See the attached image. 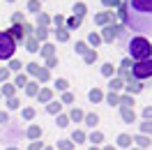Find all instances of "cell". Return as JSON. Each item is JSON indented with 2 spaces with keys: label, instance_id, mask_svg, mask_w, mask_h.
Masks as SVG:
<instances>
[{
  "label": "cell",
  "instance_id": "cell-1",
  "mask_svg": "<svg viewBox=\"0 0 152 150\" xmlns=\"http://www.w3.org/2000/svg\"><path fill=\"white\" fill-rule=\"evenodd\" d=\"M122 19L134 32H152V0H127Z\"/></svg>",
  "mask_w": 152,
  "mask_h": 150
},
{
  "label": "cell",
  "instance_id": "cell-2",
  "mask_svg": "<svg viewBox=\"0 0 152 150\" xmlns=\"http://www.w3.org/2000/svg\"><path fill=\"white\" fill-rule=\"evenodd\" d=\"M129 53H132V58L136 62H141V60H148V58H150L152 46L145 37H134L132 42H129Z\"/></svg>",
  "mask_w": 152,
  "mask_h": 150
},
{
  "label": "cell",
  "instance_id": "cell-3",
  "mask_svg": "<svg viewBox=\"0 0 152 150\" xmlns=\"http://www.w3.org/2000/svg\"><path fill=\"white\" fill-rule=\"evenodd\" d=\"M132 76L134 79H152V58L132 65Z\"/></svg>",
  "mask_w": 152,
  "mask_h": 150
},
{
  "label": "cell",
  "instance_id": "cell-4",
  "mask_svg": "<svg viewBox=\"0 0 152 150\" xmlns=\"http://www.w3.org/2000/svg\"><path fill=\"white\" fill-rule=\"evenodd\" d=\"M14 51H16V44H14L12 35L0 32V58H2V60H7V58L14 56Z\"/></svg>",
  "mask_w": 152,
  "mask_h": 150
},
{
  "label": "cell",
  "instance_id": "cell-5",
  "mask_svg": "<svg viewBox=\"0 0 152 150\" xmlns=\"http://www.w3.org/2000/svg\"><path fill=\"white\" fill-rule=\"evenodd\" d=\"M28 69L32 72V74H37L42 81H46V79H48V72H46V69H39V65H28Z\"/></svg>",
  "mask_w": 152,
  "mask_h": 150
},
{
  "label": "cell",
  "instance_id": "cell-6",
  "mask_svg": "<svg viewBox=\"0 0 152 150\" xmlns=\"http://www.w3.org/2000/svg\"><path fill=\"white\" fill-rule=\"evenodd\" d=\"M118 146H120V148H129V146H132V136H129V134H120V136H118Z\"/></svg>",
  "mask_w": 152,
  "mask_h": 150
},
{
  "label": "cell",
  "instance_id": "cell-7",
  "mask_svg": "<svg viewBox=\"0 0 152 150\" xmlns=\"http://www.w3.org/2000/svg\"><path fill=\"white\" fill-rule=\"evenodd\" d=\"M39 136H42V127H37V125L28 127V139H39Z\"/></svg>",
  "mask_w": 152,
  "mask_h": 150
},
{
  "label": "cell",
  "instance_id": "cell-8",
  "mask_svg": "<svg viewBox=\"0 0 152 150\" xmlns=\"http://www.w3.org/2000/svg\"><path fill=\"white\" fill-rule=\"evenodd\" d=\"M127 90H129V93H141V90H143V85L138 83V81L129 79V85H127Z\"/></svg>",
  "mask_w": 152,
  "mask_h": 150
},
{
  "label": "cell",
  "instance_id": "cell-9",
  "mask_svg": "<svg viewBox=\"0 0 152 150\" xmlns=\"http://www.w3.org/2000/svg\"><path fill=\"white\" fill-rule=\"evenodd\" d=\"M122 118H124L127 122H134V120H136V115H134V109H124V106H122Z\"/></svg>",
  "mask_w": 152,
  "mask_h": 150
},
{
  "label": "cell",
  "instance_id": "cell-10",
  "mask_svg": "<svg viewBox=\"0 0 152 150\" xmlns=\"http://www.w3.org/2000/svg\"><path fill=\"white\" fill-rule=\"evenodd\" d=\"M97 122H99V115H97V113H88V115H86V125L95 127Z\"/></svg>",
  "mask_w": 152,
  "mask_h": 150
},
{
  "label": "cell",
  "instance_id": "cell-11",
  "mask_svg": "<svg viewBox=\"0 0 152 150\" xmlns=\"http://www.w3.org/2000/svg\"><path fill=\"white\" fill-rule=\"evenodd\" d=\"M132 141H136L141 148H148V146H150V139H148L145 134H141V136H136V139H132Z\"/></svg>",
  "mask_w": 152,
  "mask_h": 150
},
{
  "label": "cell",
  "instance_id": "cell-12",
  "mask_svg": "<svg viewBox=\"0 0 152 150\" xmlns=\"http://www.w3.org/2000/svg\"><path fill=\"white\" fill-rule=\"evenodd\" d=\"M104 99V95H102V90H90V102H102Z\"/></svg>",
  "mask_w": 152,
  "mask_h": 150
},
{
  "label": "cell",
  "instance_id": "cell-13",
  "mask_svg": "<svg viewBox=\"0 0 152 150\" xmlns=\"http://www.w3.org/2000/svg\"><path fill=\"white\" fill-rule=\"evenodd\" d=\"M115 35H118V32H115V26H111V28H106L104 39H106V42H113V37H115Z\"/></svg>",
  "mask_w": 152,
  "mask_h": 150
},
{
  "label": "cell",
  "instance_id": "cell-14",
  "mask_svg": "<svg viewBox=\"0 0 152 150\" xmlns=\"http://www.w3.org/2000/svg\"><path fill=\"white\" fill-rule=\"evenodd\" d=\"M69 118H72V120H76V122H81L83 118H86V115H83V111H78V109H74V111L69 113Z\"/></svg>",
  "mask_w": 152,
  "mask_h": 150
},
{
  "label": "cell",
  "instance_id": "cell-15",
  "mask_svg": "<svg viewBox=\"0 0 152 150\" xmlns=\"http://www.w3.org/2000/svg\"><path fill=\"white\" fill-rule=\"evenodd\" d=\"M72 141H76V143H83V141H86V134H83L81 129H76L74 134H72Z\"/></svg>",
  "mask_w": 152,
  "mask_h": 150
},
{
  "label": "cell",
  "instance_id": "cell-16",
  "mask_svg": "<svg viewBox=\"0 0 152 150\" xmlns=\"http://www.w3.org/2000/svg\"><path fill=\"white\" fill-rule=\"evenodd\" d=\"M108 85H111V93H115V90H120V88H122V81H120V79H113V81H111V83H108Z\"/></svg>",
  "mask_w": 152,
  "mask_h": 150
},
{
  "label": "cell",
  "instance_id": "cell-17",
  "mask_svg": "<svg viewBox=\"0 0 152 150\" xmlns=\"http://www.w3.org/2000/svg\"><path fill=\"white\" fill-rule=\"evenodd\" d=\"M58 148H60V150H72V148H74V143H72V141H58Z\"/></svg>",
  "mask_w": 152,
  "mask_h": 150
},
{
  "label": "cell",
  "instance_id": "cell-18",
  "mask_svg": "<svg viewBox=\"0 0 152 150\" xmlns=\"http://www.w3.org/2000/svg\"><path fill=\"white\" fill-rule=\"evenodd\" d=\"M106 102L111 104V106H115V104H120V97H118V95H115V93H111V95H108V97H106Z\"/></svg>",
  "mask_w": 152,
  "mask_h": 150
},
{
  "label": "cell",
  "instance_id": "cell-19",
  "mask_svg": "<svg viewBox=\"0 0 152 150\" xmlns=\"http://www.w3.org/2000/svg\"><path fill=\"white\" fill-rule=\"evenodd\" d=\"M46 111H48V113H60V104H58V102H51V104L46 106Z\"/></svg>",
  "mask_w": 152,
  "mask_h": 150
},
{
  "label": "cell",
  "instance_id": "cell-20",
  "mask_svg": "<svg viewBox=\"0 0 152 150\" xmlns=\"http://www.w3.org/2000/svg\"><path fill=\"white\" fill-rule=\"evenodd\" d=\"M26 93L28 95H37V83H26Z\"/></svg>",
  "mask_w": 152,
  "mask_h": 150
},
{
  "label": "cell",
  "instance_id": "cell-21",
  "mask_svg": "<svg viewBox=\"0 0 152 150\" xmlns=\"http://www.w3.org/2000/svg\"><path fill=\"white\" fill-rule=\"evenodd\" d=\"M141 129H143V134H152V120L143 122V125H141Z\"/></svg>",
  "mask_w": 152,
  "mask_h": 150
},
{
  "label": "cell",
  "instance_id": "cell-22",
  "mask_svg": "<svg viewBox=\"0 0 152 150\" xmlns=\"http://www.w3.org/2000/svg\"><path fill=\"white\" fill-rule=\"evenodd\" d=\"M90 141H92V143H99V141H104L102 132H95V134H90Z\"/></svg>",
  "mask_w": 152,
  "mask_h": 150
},
{
  "label": "cell",
  "instance_id": "cell-23",
  "mask_svg": "<svg viewBox=\"0 0 152 150\" xmlns=\"http://www.w3.org/2000/svg\"><path fill=\"white\" fill-rule=\"evenodd\" d=\"M39 99H42V102H48V99H51V90H42V93H39Z\"/></svg>",
  "mask_w": 152,
  "mask_h": 150
},
{
  "label": "cell",
  "instance_id": "cell-24",
  "mask_svg": "<svg viewBox=\"0 0 152 150\" xmlns=\"http://www.w3.org/2000/svg\"><path fill=\"white\" fill-rule=\"evenodd\" d=\"M58 125H60V127H67V125H69V118H67V115H58Z\"/></svg>",
  "mask_w": 152,
  "mask_h": 150
},
{
  "label": "cell",
  "instance_id": "cell-25",
  "mask_svg": "<svg viewBox=\"0 0 152 150\" xmlns=\"http://www.w3.org/2000/svg\"><path fill=\"white\" fill-rule=\"evenodd\" d=\"M12 35H14V37H23V30H21V26H14V28H12Z\"/></svg>",
  "mask_w": 152,
  "mask_h": 150
},
{
  "label": "cell",
  "instance_id": "cell-26",
  "mask_svg": "<svg viewBox=\"0 0 152 150\" xmlns=\"http://www.w3.org/2000/svg\"><path fill=\"white\" fill-rule=\"evenodd\" d=\"M2 95L12 97V95H14V85H5V88H2Z\"/></svg>",
  "mask_w": 152,
  "mask_h": 150
},
{
  "label": "cell",
  "instance_id": "cell-27",
  "mask_svg": "<svg viewBox=\"0 0 152 150\" xmlns=\"http://www.w3.org/2000/svg\"><path fill=\"white\" fill-rule=\"evenodd\" d=\"M23 118H26V120H32V118H35V111H32V109H26V111H23Z\"/></svg>",
  "mask_w": 152,
  "mask_h": 150
},
{
  "label": "cell",
  "instance_id": "cell-28",
  "mask_svg": "<svg viewBox=\"0 0 152 150\" xmlns=\"http://www.w3.org/2000/svg\"><path fill=\"white\" fill-rule=\"evenodd\" d=\"M28 150H42V141H32L28 146Z\"/></svg>",
  "mask_w": 152,
  "mask_h": 150
},
{
  "label": "cell",
  "instance_id": "cell-29",
  "mask_svg": "<svg viewBox=\"0 0 152 150\" xmlns=\"http://www.w3.org/2000/svg\"><path fill=\"white\" fill-rule=\"evenodd\" d=\"M28 10H30V12H37V10H39V2H37V0H30Z\"/></svg>",
  "mask_w": 152,
  "mask_h": 150
},
{
  "label": "cell",
  "instance_id": "cell-30",
  "mask_svg": "<svg viewBox=\"0 0 152 150\" xmlns=\"http://www.w3.org/2000/svg\"><path fill=\"white\" fill-rule=\"evenodd\" d=\"M10 109H19V99L16 97H10V104H7Z\"/></svg>",
  "mask_w": 152,
  "mask_h": 150
},
{
  "label": "cell",
  "instance_id": "cell-31",
  "mask_svg": "<svg viewBox=\"0 0 152 150\" xmlns=\"http://www.w3.org/2000/svg\"><path fill=\"white\" fill-rule=\"evenodd\" d=\"M58 90H67V81H65V79H58Z\"/></svg>",
  "mask_w": 152,
  "mask_h": 150
},
{
  "label": "cell",
  "instance_id": "cell-32",
  "mask_svg": "<svg viewBox=\"0 0 152 150\" xmlns=\"http://www.w3.org/2000/svg\"><path fill=\"white\" fill-rule=\"evenodd\" d=\"M81 23V16H74V19H69V28H76Z\"/></svg>",
  "mask_w": 152,
  "mask_h": 150
},
{
  "label": "cell",
  "instance_id": "cell-33",
  "mask_svg": "<svg viewBox=\"0 0 152 150\" xmlns=\"http://www.w3.org/2000/svg\"><path fill=\"white\" fill-rule=\"evenodd\" d=\"M102 72H104L106 76H111V74H113V65H104V67H102Z\"/></svg>",
  "mask_w": 152,
  "mask_h": 150
},
{
  "label": "cell",
  "instance_id": "cell-34",
  "mask_svg": "<svg viewBox=\"0 0 152 150\" xmlns=\"http://www.w3.org/2000/svg\"><path fill=\"white\" fill-rule=\"evenodd\" d=\"M97 60V53H86V62H95Z\"/></svg>",
  "mask_w": 152,
  "mask_h": 150
},
{
  "label": "cell",
  "instance_id": "cell-35",
  "mask_svg": "<svg viewBox=\"0 0 152 150\" xmlns=\"http://www.w3.org/2000/svg\"><path fill=\"white\" fill-rule=\"evenodd\" d=\"M76 53H86V44H83V42L76 44Z\"/></svg>",
  "mask_w": 152,
  "mask_h": 150
},
{
  "label": "cell",
  "instance_id": "cell-36",
  "mask_svg": "<svg viewBox=\"0 0 152 150\" xmlns=\"http://www.w3.org/2000/svg\"><path fill=\"white\" fill-rule=\"evenodd\" d=\"M26 83H28L26 76H16V85H19V88H21V85H26Z\"/></svg>",
  "mask_w": 152,
  "mask_h": 150
},
{
  "label": "cell",
  "instance_id": "cell-37",
  "mask_svg": "<svg viewBox=\"0 0 152 150\" xmlns=\"http://www.w3.org/2000/svg\"><path fill=\"white\" fill-rule=\"evenodd\" d=\"M143 115H145V118H148V120H152V106H148V109H145V111H143Z\"/></svg>",
  "mask_w": 152,
  "mask_h": 150
},
{
  "label": "cell",
  "instance_id": "cell-38",
  "mask_svg": "<svg viewBox=\"0 0 152 150\" xmlns=\"http://www.w3.org/2000/svg\"><path fill=\"white\" fill-rule=\"evenodd\" d=\"M2 122H10V115H7V113H2V111H0V125H2Z\"/></svg>",
  "mask_w": 152,
  "mask_h": 150
},
{
  "label": "cell",
  "instance_id": "cell-39",
  "mask_svg": "<svg viewBox=\"0 0 152 150\" xmlns=\"http://www.w3.org/2000/svg\"><path fill=\"white\" fill-rule=\"evenodd\" d=\"M74 12H78V16H81V14L86 12V5H76V7H74Z\"/></svg>",
  "mask_w": 152,
  "mask_h": 150
},
{
  "label": "cell",
  "instance_id": "cell-40",
  "mask_svg": "<svg viewBox=\"0 0 152 150\" xmlns=\"http://www.w3.org/2000/svg\"><path fill=\"white\" fill-rule=\"evenodd\" d=\"M67 37H69V35H67L65 30H60V32H58V39H60V42H65V39H67Z\"/></svg>",
  "mask_w": 152,
  "mask_h": 150
},
{
  "label": "cell",
  "instance_id": "cell-41",
  "mask_svg": "<svg viewBox=\"0 0 152 150\" xmlns=\"http://www.w3.org/2000/svg\"><path fill=\"white\" fill-rule=\"evenodd\" d=\"M62 102H65V104H69V102H74V97H72L69 93H65V97H62Z\"/></svg>",
  "mask_w": 152,
  "mask_h": 150
},
{
  "label": "cell",
  "instance_id": "cell-42",
  "mask_svg": "<svg viewBox=\"0 0 152 150\" xmlns=\"http://www.w3.org/2000/svg\"><path fill=\"white\" fill-rule=\"evenodd\" d=\"M37 37H39V39H44V37H46V30L39 28V30H37Z\"/></svg>",
  "mask_w": 152,
  "mask_h": 150
},
{
  "label": "cell",
  "instance_id": "cell-43",
  "mask_svg": "<svg viewBox=\"0 0 152 150\" xmlns=\"http://www.w3.org/2000/svg\"><path fill=\"white\" fill-rule=\"evenodd\" d=\"M97 21H99V23H106V21H108V16H106V14H99V16H97Z\"/></svg>",
  "mask_w": 152,
  "mask_h": 150
},
{
  "label": "cell",
  "instance_id": "cell-44",
  "mask_svg": "<svg viewBox=\"0 0 152 150\" xmlns=\"http://www.w3.org/2000/svg\"><path fill=\"white\" fill-rule=\"evenodd\" d=\"M28 51H37V44H35V42H28Z\"/></svg>",
  "mask_w": 152,
  "mask_h": 150
},
{
  "label": "cell",
  "instance_id": "cell-45",
  "mask_svg": "<svg viewBox=\"0 0 152 150\" xmlns=\"http://www.w3.org/2000/svg\"><path fill=\"white\" fill-rule=\"evenodd\" d=\"M10 67H12V69H21V62H16V60H12V65H10Z\"/></svg>",
  "mask_w": 152,
  "mask_h": 150
},
{
  "label": "cell",
  "instance_id": "cell-46",
  "mask_svg": "<svg viewBox=\"0 0 152 150\" xmlns=\"http://www.w3.org/2000/svg\"><path fill=\"white\" fill-rule=\"evenodd\" d=\"M104 5H106V7H111V5H118V0H104Z\"/></svg>",
  "mask_w": 152,
  "mask_h": 150
},
{
  "label": "cell",
  "instance_id": "cell-47",
  "mask_svg": "<svg viewBox=\"0 0 152 150\" xmlns=\"http://www.w3.org/2000/svg\"><path fill=\"white\" fill-rule=\"evenodd\" d=\"M5 79H7V69H2V72H0V81H5Z\"/></svg>",
  "mask_w": 152,
  "mask_h": 150
},
{
  "label": "cell",
  "instance_id": "cell-48",
  "mask_svg": "<svg viewBox=\"0 0 152 150\" xmlns=\"http://www.w3.org/2000/svg\"><path fill=\"white\" fill-rule=\"evenodd\" d=\"M104 150H115V148H111V146H108V148H104Z\"/></svg>",
  "mask_w": 152,
  "mask_h": 150
},
{
  "label": "cell",
  "instance_id": "cell-49",
  "mask_svg": "<svg viewBox=\"0 0 152 150\" xmlns=\"http://www.w3.org/2000/svg\"><path fill=\"white\" fill-rule=\"evenodd\" d=\"M90 150H97V148H95V146H92V148H90Z\"/></svg>",
  "mask_w": 152,
  "mask_h": 150
},
{
  "label": "cell",
  "instance_id": "cell-50",
  "mask_svg": "<svg viewBox=\"0 0 152 150\" xmlns=\"http://www.w3.org/2000/svg\"><path fill=\"white\" fill-rule=\"evenodd\" d=\"M44 150H53V148H44Z\"/></svg>",
  "mask_w": 152,
  "mask_h": 150
},
{
  "label": "cell",
  "instance_id": "cell-51",
  "mask_svg": "<svg viewBox=\"0 0 152 150\" xmlns=\"http://www.w3.org/2000/svg\"><path fill=\"white\" fill-rule=\"evenodd\" d=\"M7 150H16V148H7Z\"/></svg>",
  "mask_w": 152,
  "mask_h": 150
}]
</instances>
